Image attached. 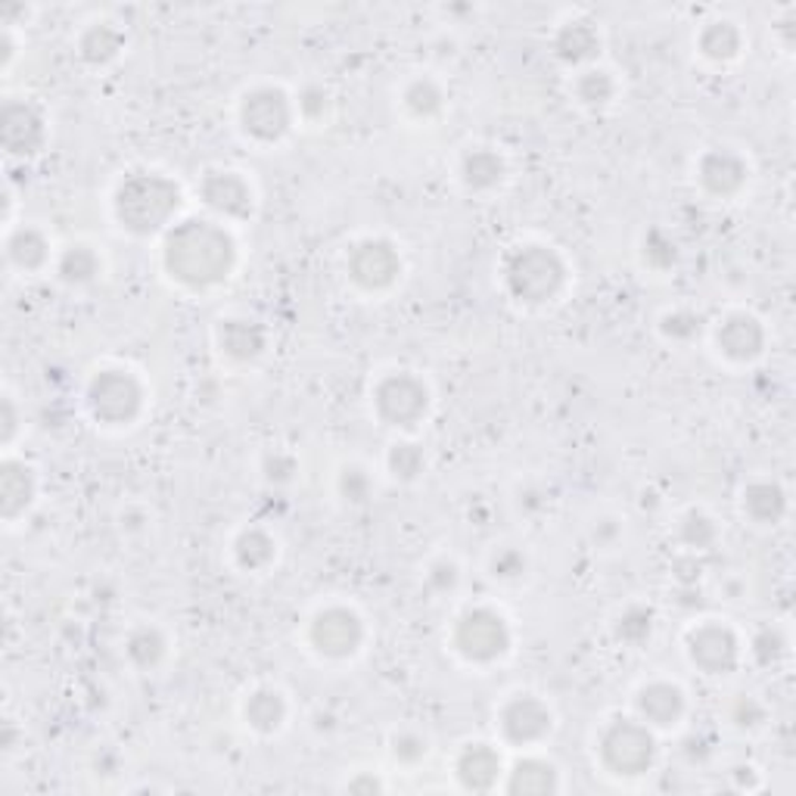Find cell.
I'll use <instances>...</instances> for the list:
<instances>
[{"mask_svg": "<svg viewBox=\"0 0 796 796\" xmlns=\"http://www.w3.org/2000/svg\"><path fill=\"white\" fill-rule=\"evenodd\" d=\"M125 48V34L118 32L113 22H94L78 41V53H82L84 63L91 66H106L113 63L118 53Z\"/></svg>", "mask_w": 796, "mask_h": 796, "instance_id": "4316f807", "label": "cell"}, {"mask_svg": "<svg viewBox=\"0 0 796 796\" xmlns=\"http://www.w3.org/2000/svg\"><path fill=\"white\" fill-rule=\"evenodd\" d=\"M48 122L29 100H7L0 109V144L17 159H32L44 149Z\"/></svg>", "mask_w": 796, "mask_h": 796, "instance_id": "30bf717a", "label": "cell"}, {"mask_svg": "<svg viewBox=\"0 0 796 796\" xmlns=\"http://www.w3.org/2000/svg\"><path fill=\"white\" fill-rule=\"evenodd\" d=\"M374 411L392 430H415L430 411V389L408 370L386 374L374 389Z\"/></svg>", "mask_w": 796, "mask_h": 796, "instance_id": "52a82bcc", "label": "cell"}, {"mask_svg": "<svg viewBox=\"0 0 796 796\" xmlns=\"http://www.w3.org/2000/svg\"><path fill=\"white\" fill-rule=\"evenodd\" d=\"M650 631H653V610L641 607V604L629 607L616 622V638L626 641V645H645Z\"/></svg>", "mask_w": 796, "mask_h": 796, "instance_id": "8d00e7d4", "label": "cell"}, {"mask_svg": "<svg viewBox=\"0 0 796 796\" xmlns=\"http://www.w3.org/2000/svg\"><path fill=\"white\" fill-rule=\"evenodd\" d=\"M526 554L516 551V547H501L495 557H492V576L504 582L523 579L526 576Z\"/></svg>", "mask_w": 796, "mask_h": 796, "instance_id": "60d3db41", "label": "cell"}, {"mask_svg": "<svg viewBox=\"0 0 796 796\" xmlns=\"http://www.w3.org/2000/svg\"><path fill=\"white\" fill-rule=\"evenodd\" d=\"M635 706H638V715L645 719L650 729H672V725L681 722L688 703H684V691H681L679 684H672V681H650V684H645L638 691Z\"/></svg>", "mask_w": 796, "mask_h": 796, "instance_id": "ac0fdd59", "label": "cell"}, {"mask_svg": "<svg viewBox=\"0 0 796 796\" xmlns=\"http://www.w3.org/2000/svg\"><path fill=\"white\" fill-rule=\"evenodd\" d=\"M744 514L760 526H775L787 514V492L778 482H750L744 489Z\"/></svg>", "mask_w": 796, "mask_h": 796, "instance_id": "603a6c76", "label": "cell"}, {"mask_svg": "<svg viewBox=\"0 0 796 796\" xmlns=\"http://www.w3.org/2000/svg\"><path fill=\"white\" fill-rule=\"evenodd\" d=\"M696 48H700V53H703L706 60H713V63H731V60L741 53V48H744V34H741V29H737L731 19H715V22H710V25L700 32Z\"/></svg>", "mask_w": 796, "mask_h": 796, "instance_id": "484cf974", "label": "cell"}, {"mask_svg": "<svg viewBox=\"0 0 796 796\" xmlns=\"http://www.w3.org/2000/svg\"><path fill=\"white\" fill-rule=\"evenodd\" d=\"M454 775H458L464 790L485 794L501 778V756H498L495 746L467 744L458 756V763H454Z\"/></svg>", "mask_w": 796, "mask_h": 796, "instance_id": "d6986e66", "label": "cell"}, {"mask_svg": "<svg viewBox=\"0 0 796 796\" xmlns=\"http://www.w3.org/2000/svg\"><path fill=\"white\" fill-rule=\"evenodd\" d=\"M507 293L523 305H545L561 296L566 283V262L551 247L526 243L516 247L504 262Z\"/></svg>", "mask_w": 796, "mask_h": 796, "instance_id": "3957f363", "label": "cell"}, {"mask_svg": "<svg viewBox=\"0 0 796 796\" xmlns=\"http://www.w3.org/2000/svg\"><path fill=\"white\" fill-rule=\"evenodd\" d=\"M13 53H17V50H13V34L3 32V69L10 66V60H13Z\"/></svg>", "mask_w": 796, "mask_h": 796, "instance_id": "816d5d0a", "label": "cell"}, {"mask_svg": "<svg viewBox=\"0 0 796 796\" xmlns=\"http://www.w3.org/2000/svg\"><path fill=\"white\" fill-rule=\"evenodd\" d=\"M233 557H237V564L243 566V569H265L271 566V561L277 557V545H274V538L262 530H247L240 532V538L233 542Z\"/></svg>", "mask_w": 796, "mask_h": 796, "instance_id": "4dcf8cb0", "label": "cell"}, {"mask_svg": "<svg viewBox=\"0 0 796 796\" xmlns=\"http://www.w3.org/2000/svg\"><path fill=\"white\" fill-rule=\"evenodd\" d=\"M84 401L103 427H128L144 411V383L125 367H103L87 383Z\"/></svg>", "mask_w": 796, "mask_h": 796, "instance_id": "277c9868", "label": "cell"}, {"mask_svg": "<svg viewBox=\"0 0 796 796\" xmlns=\"http://www.w3.org/2000/svg\"><path fill=\"white\" fill-rule=\"evenodd\" d=\"M729 715L737 729H756V725H763L765 722V706L756 700V696L737 694L731 700Z\"/></svg>", "mask_w": 796, "mask_h": 796, "instance_id": "b9f144b4", "label": "cell"}, {"mask_svg": "<svg viewBox=\"0 0 796 796\" xmlns=\"http://www.w3.org/2000/svg\"><path fill=\"white\" fill-rule=\"evenodd\" d=\"M100 255L87 243H72L69 249H63L60 262H56V274L60 281L69 283V286H84V283L97 281L100 274Z\"/></svg>", "mask_w": 796, "mask_h": 796, "instance_id": "f1b7e54d", "label": "cell"}, {"mask_svg": "<svg viewBox=\"0 0 796 796\" xmlns=\"http://www.w3.org/2000/svg\"><path fill=\"white\" fill-rule=\"evenodd\" d=\"M511 626L507 619L492 607H473L458 616L451 631V647L464 657L467 663H495L511 650Z\"/></svg>", "mask_w": 796, "mask_h": 796, "instance_id": "8992f818", "label": "cell"}, {"mask_svg": "<svg viewBox=\"0 0 796 796\" xmlns=\"http://www.w3.org/2000/svg\"><path fill=\"white\" fill-rule=\"evenodd\" d=\"M750 168L734 149H710L696 163V181L710 197L729 199L744 190Z\"/></svg>", "mask_w": 796, "mask_h": 796, "instance_id": "9a60e30c", "label": "cell"}, {"mask_svg": "<svg viewBox=\"0 0 796 796\" xmlns=\"http://www.w3.org/2000/svg\"><path fill=\"white\" fill-rule=\"evenodd\" d=\"M7 259L22 271H41L50 259V243L38 228H19L7 240Z\"/></svg>", "mask_w": 796, "mask_h": 796, "instance_id": "83f0119b", "label": "cell"}, {"mask_svg": "<svg viewBox=\"0 0 796 796\" xmlns=\"http://www.w3.org/2000/svg\"><path fill=\"white\" fill-rule=\"evenodd\" d=\"M401 100H405V109L415 118H423V122L439 116L442 106H446V94L432 78H417V82L408 84Z\"/></svg>", "mask_w": 796, "mask_h": 796, "instance_id": "1f68e13d", "label": "cell"}, {"mask_svg": "<svg viewBox=\"0 0 796 796\" xmlns=\"http://www.w3.org/2000/svg\"><path fill=\"white\" fill-rule=\"evenodd\" d=\"M498 729L501 737L514 746H530L545 741L551 729H554V715L547 710L538 696L532 694H516L514 700H507L498 713Z\"/></svg>", "mask_w": 796, "mask_h": 796, "instance_id": "4fadbf2b", "label": "cell"}, {"mask_svg": "<svg viewBox=\"0 0 796 796\" xmlns=\"http://www.w3.org/2000/svg\"><path fill=\"white\" fill-rule=\"evenodd\" d=\"M750 653H753V660L763 666V669H772V666H778L784 660V653H787V638H784V631L778 626H765L753 635V641H750Z\"/></svg>", "mask_w": 796, "mask_h": 796, "instance_id": "d590c367", "label": "cell"}, {"mask_svg": "<svg viewBox=\"0 0 796 796\" xmlns=\"http://www.w3.org/2000/svg\"><path fill=\"white\" fill-rule=\"evenodd\" d=\"M163 265L168 277L187 290H212L231 277L237 265V243L231 231L212 218H184L175 228H168Z\"/></svg>", "mask_w": 796, "mask_h": 796, "instance_id": "6da1fadb", "label": "cell"}, {"mask_svg": "<svg viewBox=\"0 0 796 796\" xmlns=\"http://www.w3.org/2000/svg\"><path fill=\"white\" fill-rule=\"evenodd\" d=\"M504 175H507L504 159L498 156L495 149L489 147L470 149L464 156V163H461V181H464L467 190H473V193L495 190L498 184L504 181Z\"/></svg>", "mask_w": 796, "mask_h": 796, "instance_id": "cb8c5ba5", "label": "cell"}, {"mask_svg": "<svg viewBox=\"0 0 796 796\" xmlns=\"http://www.w3.org/2000/svg\"><path fill=\"white\" fill-rule=\"evenodd\" d=\"M679 538L694 554L696 551H710L715 545V538H719V526L713 523V516L700 514V511H688L679 523Z\"/></svg>", "mask_w": 796, "mask_h": 796, "instance_id": "e575fe53", "label": "cell"}, {"mask_svg": "<svg viewBox=\"0 0 796 796\" xmlns=\"http://www.w3.org/2000/svg\"><path fill=\"white\" fill-rule=\"evenodd\" d=\"M672 576L679 585H696L700 576H703V564L696 561V554H688V557H679L675 564H672Z\"/></svg>", "mask_w": 796, "mask_h": 796, "instance_id": "7dc6e473", "label": "cell"}, {"mask_svg": "<svg viewBox=\"0 0 796 796\" xmlns=\"http://www.w3.org/2000/svg\"><path fill=\"white\" fill-rule=\"evenodd\" d=\"M240 128L262 144H277L293 128V103L281 87H255L240 103Z\"/></svg>", "mask_w": 796, "mask_h": 796, "instance_id": "ba28073f", "label": "cell"}, {"mask_svg": "<svg viewBox=\"0 0 796 796\" xmlns=\"http://www.w3.org/2000/svg\"><path fill=\"white\" fill-rule=\"evenodd\" d=\"M327 106H331V94L321 84H305L298 91V113H302V118L321 122V118L327 116Z\"/></svg>", "mask_w": 796, "mask_h": 796, "instance_id": "7bdbcfd3", "label": "cell"}, {"mask_svg": "<svg viewBox=\"0 0 796 796\" xmlns=\"http://www.w3.org/2000/svg\"><path fill=\"white\" fill-rule=\"evenodd\" d=\"M0 439H3V446H10L13 442V436L19 430V411L17 405H13V398H3L0 401Z\"/></svg>", "mask_w": 796, "mask_h": 796, "instance_id": "c3c4849f", "label": "cell"}, {"mask_svg": "<svg viewBox=\"0 0 796 796\" xmlns=\"http://www.w3.org/2000/svg\"><path fill=\"white\" fill-rule=\"evenodd\" d=\"M339 495L346 498L348 504H365L370 498V476L365 467L348 464L339 473Z\"/></svg>", "mask_w": 796, "mask_h": 796, "instance_id": "f35d334b", "label": "cell"}, {"mask_svg": "<svg viewBox=\"0 0 796 796\" xmlns=\"http://www.w3.org/2000/svg\"><path fill=\"white\" fill-rule=\"evenodd\" d=\"M427 753H430L427 737H420V734H415V731H401V734L392 737V756H396L398 763L415 765V763H420Z\"/></svg>", "mask_w": 796, "mask_h": 796, "instance_id": "ee69618b", "label": "cell"}, {"mask_svg": "<svg viewBox=\"0 0 796 796\" xmlns=\"http://www.w3.org/2000/svg\"><path fill=\"white\" fill-rule=\"evenodd\" d=\"M308 641L327 660H348L365 645V622L348 607H327L312 619Z\"/></svg>", "mask_w": 796, "mask_h": 796, "instance_id": "9c48e42d", "label": "cell"}, {"mask_svg": "<svg viewBox=\"0 0 796 796\" xmlns=\"http://www.w3.org/2000/svg\"><path fill=\"white\" fill-rule=\"evenodd\" d=\"M554 53L566 66H588L600 53V34L588 19H569L554 34Z\"/></svg>", "mask_w": 796, "mask_h": 796, "instance_id": "44dd1931", "label": "cell"}, {"mask_svg": "<svg viewBox=\"0 0 796 796\" xmlns=\"http://www.w3.org/2000/svg\"><path fill=\"white\" fill-rule=\"evenodd\" d=\"M645 262L657 271H666L679 262V249L672 243V237H666L663 231H650L645 240Z\"/></svg>", "mask_w": 796, "mask_h": 796, "instance_id": "74e56055", "label": "cell"}, {"mask_svg": "<svg viewBox=\"0 0 796 796\" xmlns=\"http://www.w3.org/2000/svg\"><path fill=\"white\" fill-rule=\"evenodd\" d=\"M166 635L156 629V626H137V629L128 635V641H125V653H128V660H132L137 669H156V666L166 660Z\"/></svg>", "mask_w": 796, "mask_h": 796, "instance_id": "f546056e", "label": "cell"}, {"mask_svg": "<svg viewBox=\"0 0 796 796\" xmlns=\"http://www.w3.org/2000/svg\"><path fill=\"white\" fill-rule=\"evenodd\" d=\"M576 97L582 106H607L616 97V82L607 69H585L576 78Z\"/></svg>", "mask_w": 796, "mask_h": 796, "instance_id": "d6a6232c", "label": "cell"}, {"mask_svg": "<svg viewBox=\"0 0 796 796\" xmlns=\"http://www.w3.org/2000/svg\"><path fill=\"white\" fill-rule=\"evenodd\" d=\"M715 346L729 362H756L765 352V327L753 315L734 312L715 327Z\"/></svg>", "mask_w": 796, "mask_h": 796, "instance_id": "2e32d148", "label": "cell"}, {"mask_svg": "<svg viewBox=\"0 0 796 796\" xmlns=\"http://www.w3.org/2000/svg\"><path fill=\"white\" fill-rule=\"evenodd\" d=\"M34 492H38V480L34 470L22 461H3L0 464V514L3 520H19L32 507Z\"/></svg>", "mask_w": 796, "mask_h": 796, "instance_id": "ffe728a7", "label": "cell"}, {"mask_svg": "<svg viewBox=\"0 0 796 796\" xmlns=\"http://www.w3.org/2000/svg\"><path fill=\"white\" fill-rule=\"evenodd\" d=\"M660 331H663L669 339H675V343H688V339L700 336V331H703V317L694 315V312H672V315L663 317Z\"/></svg>", "mask_w": 796, "mask_h": 796, "instance_id": "ab89813d", "label": "cell"}, {"mask_svg": "<svg viewBox=\"0 0 796 796\" xmlns=\"http://www.w3.org/2000/svg\"><path fill=\"white\" fill-rule=\"evenodd\" d=\"M218 348L240 365L249 362H259L268 348V331L259 321H249V317H228L221 321L216 331Z\"/></svg>", "mask_w": 796, "mask_h": 796, "instance_id": "e0dca14e", "label": "cell"}, {"mask_svg": "<svg viewBox=\"0 0 796 796\" xmlns=\"http://www.w3.org/2000/svg\"><path fill=\"white\" fill-rule=\"evenodd\" d=\"M504 790L514 796L557 794V790H561V775H557V768L551 763H545V760L526 756V760H516L514 768L507 772Z\"/></svg>", "mask_w": 796, "mask_h": 796, "instance_id": "7402d4cb", "label": "cell"}, {"mask_svg": "<svg viewBox=\"0 0 796 796\" xmlns=\"http://www.w3.org/2000/svg\"><path fill=\"white\" fill-rule=\"evenodd\" d=\"M619 535V526H616V520H600L595 526V538L600 542V545H607L610 538H616Z\"/></svg>", "mask_w": 796, "mask_h": 796, "instance_id": "f907efd6", "label": "cell"}, {"mask_svg": "<svg viewBox=\"0 0 796 796\" xmlns=\"http://www.w3.org/2000/svg\"><path fill=\"white\" fill-rule=\"evenodd\" d=\"M346 271L352 283H358L367 293L389 290L401 274V255L389 240H362L355 243L346 259Z\"/></svg>", "mask_w": 796, "mask_h": 796, "instance_id": "8fae6325", "label": "cell"}, {"mask_svg": "<svg viewBox=\"0 0 796 796\" xmlns=\"http://www.w3.org/2000/svg\"><path fill=\"white\" fill-rule=\"evenodd\" d=\"M202 206L218 218L247 221L255 212V193L240 171H209L199 184Z\"/></svg>", "mask_w": 796, "mask_h": 796, "instance_id": "5bb4252c", "label": "cell"}, {"mask_svg": "<svg viewBox=\"0 0 796 796\" xmlns=\"http://www.w3.org/2000/svg\"><path fill=\"white\" fill-rule=\"evenodd\" d=\"M296 458L293 454H283V451H274V454H268L265 458V476L268 482H274V485H283V482H290L296 476Z\"/></svg>", "mask_w": 796, "mask_h": 796, "instance_id": "f6af8a7d", "label": "cell"}, {"mask_svg": "<svg viewBox=\"0 0 796 796\" xmlns=\"http://www.w3.org/2000/svg\"><path fill=\"white\" fill-rule=\"evenodd\" d=\"M3 750H13V722L3 725Z\"/></svg>", "mask_w": 796, "mask_h": 796, "instance_id": "f5cc1de1", "label": "cell"}, {"mask_svg": "<svg viewBox=\"0 0 796 796\" xmlns=\"http://www.w3.org/2000/svg\"><path fill=\"white\" fill-rule=\"evenodd\" d=\"M243 715H247V722L259 734H274L286 722V700L274 688H259V691L249 694Z\"/></svg>", "mask_w": 796, "mask_h": 796, "instance_id": "d4e9b609", "label": "cell"}, {"mask_svg": "<svg viewBox=\"0 0 796 796\" xmlns=\"http://www.w3.org/2000/svg\"><path fill=\"white\" fill-rule=\"evenodd\" d=\"M386 464H389V473L398 482H415L423 473V467H427V454H423V448L417 446V442H396V446L389 448Z\"/></svg>", "mask_w": 796, "mask_h": 796, "instance_id": "836d02e7", "label": "cell"}, {"mask_svg": "<svg viewBox=\"0 0 796 796\" xmlns=\"http://www.w3.org/2000/svg\"><path fill=\"white\" fill-rule=\"evenodd\" d=\"M181 209V187L159 171H134L118 184L113 212L122 231L134 237H153L171 224Z\"/></svg>", "mask_w": 796, "mask_h": 796, "instance_id": "7a4b0ae2", "label": "cell"}, {"mask_svg": "<svg viewBox=\"0 0 796 796\" xmlns=\"http://www.w3.org/2000/svg\"><path fill=\"white\" fill-rule=\"evenodd\" d=\"M348 790H352V794H380L383 784L377 778H367V775H362V778L348 781Z\"/></svg>", "mask_w": 796, "mask_h": 796, "instance_id": "681fc988", "label": "cell"}, {"mask_svg": "<svg viewBox=\"0 0 796 796\" xmlns=\"http://www.w3.org/2000/svg\"><path fill=\"white\" fill-rule=\"evenodd\" d=\"M688 657L706 675H731L741 663V641L722 622H703L688 635Z\"/></svg>", "mask_w": 796, "mask_h": 796, "instance_id": "7c38bea8", "label": "cell"}, {"mask_svg": "<svg viewBox=\"0 0 796 796\" xmlns=\"http://www.w3.org/2000/svg\"><path fill=\"white\" fill-rule=\"evenodd\" d=\"M600 763L619 778H641L657 763V737L647 722L614 719L600 734Z\"/></svg>", "mask_w": 796, "mask_h": 796, "instance_id": "5b68a950", "label": "cell"}, {"mask_svg": "<svg viewBox=\"0 0 796 796\" xmlns=\"http://www.w3.org/2000/svg\"><path fill=\"white\" fill-rule=\"evenodd\" d=\"M461 579V573H458V566L451 564V561H439V564L430 566V573H427V582H430L432 591H439V595H446V591H454V585Z\"/></svg>", "mask_w": 796, "mask_h": 796, "instance_id": "bcb514c9", "label": "cell"}]
</instances>
